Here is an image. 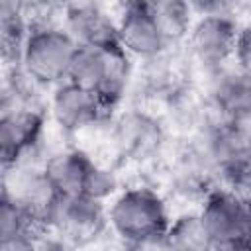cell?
<instances>
[{"instance_id": "1", "label": "cell", "mask_w": 251, "mask_h": 251, "mask_svg": "<svg viewBox=\"0 0 251 251\" xmlns=\"http://www.w3.org/2000/svg\"><path fill=\"white\" fill-rule=\"evenodd\" d=\"M106 214L108 231L124 245L165 249V231L173 216L157 188L149 184L124 186L108 200Z\"/></svg>"}, {"instance_id": "2", "label": "cell", "mask_w": 251, "mask_h": 251, "mask_svg": "<svg viewBox=\"0 0 251 251\" xmlns=\"http://www.w3.org/2000/svg\"><path fill=\"white\" fill-rule=\"evenodd\" d=\"M76 41L63 27L61 20L31 18L20 55V69L43 90H51L67 80V73L76 51Z\"/></svg>"}, {"instance_id": "3", "label": "cell", "mask_w": 251, "mask_h": 251, "mask_svg": "<svg viewBox=\"0 0 251 251\" xmlns=\"http://www.w3.org/2000/svg\"><path fill=\"white\" fill-rule=\"evenodd\" d=\"M106 127L114 153L126 163L153 161L163 153L169 137L165 118L141 104L120 108Z\"/></svg>"}, {"instance_id": "4", "label": "cell", "mask_w": 251, "mask_h": 251, "mask_svg": "<svg viewBox=\"0 0 251 251\" xmlns=\"http://www.w3.org/2000/svg\"><path fill=\"white\" fill-rule=\"evenodd\" d=\"M49 116L47 106H0L2 169L18 163H43Z\"/></svg>"}, {"instance_id": "5", "label": "cell", "mask_w": 251, "mask_h": 251, "mask_svg": "<svg viewBox=\"0 0 251 251\" xmlns=\"http://www.w3.org/2000/svg\"><path fill=\"white\" fill-rule=\"evenodd\" d=\"M45 224L47 231L69 247L90 243L108 231L106 202L86 194L57 196Z\"/></svg>"}, {"instance_id": "6", "label": "cell", "mask_w": 251, "mask_h": 251, "mask_svg": "<svg viewBox=\"0 0 251 251\" xmlns=\"http://www.w3.org/2000/svg\"><path fill=\"white\" fill-rule=\"evenodd\" d=\"M49 122L65 135H76L96 126L108 124L114 116L98 98L96 92L63 80L49 90L47 96Z\"/></svg>"}, {"instance_id": "7", "label": "cell", "mask_w": 251, "mask_h": 251, "mask_svg": "<svg viewBox=\"0 0 251 251\" xmlns=\"http://www.w3.org/2000/svg\"><path fill=\"white\" fill-rule=\"evenodd\" d=\"M237 18L229 16H196L182 47L190 65L208 73L229 65L233 59L235 39L239 33Z\"/></svg>"}, {"instance_id": "8", "label": "cell", "mask_w": 251, "mask_h": 251, "mask_svg": "<svg viewBox=\"0 0 251 251\" xmlns=\"http://www.w3.org/2000/svg\"><path fill=\"white\" fill-rule=\"evenodd\" d=\"M116 27L120 45L135 61L159 55L173 47L167 41L149 0H120Z\"/></svg>"}, {"instance_id": "9", "label": "cell", "mask_w": 251, "mask_h": 251, "mask_svg": "<svg viewBox=\"0 0 251 251\" xmlns=\"http://www.w3.org/2000/svg\"><path fill=\"white\" fill-rule=\"evenodd\" d=\"M198 214L212 249H237L247 206L224 184H216L202 200Z\"/></svg>"}, {"instance_id": "10", "label": "cell", "mask_w": 251, "mask_h": 251, "mask_svg": "<svg viewBox=\"0 0 251 251\" xmlns=\"http://www.w3.org/2000/svg\"><path fill=\"white\" fill-rule=\"evenodd\" d=\"M202 92L214 116L231 120L251 112V76L233 63L202 73Z\"/></svg>"}, {"instance_id": "11", "label": "cell", "mask_w": 251, "mask_h": 251, "mask_svg": "<svg viewBox=\"0 0 251 251\" xmlns=\"http://www.w3.org/2000/svg\"><path fill=\"white\" fill-rule=\"evenodd\" d=\"M2 194H8L43 224L59 196L43 171V163H18L2 169ZM47 227V224H45Z\"/></svg>"}, {"instance_id": "12", "label": "cell", "mask_w": 251, "mask_h": 251, "mask_svg": "<svg viewBox=\"0 0 251 251\" xmlns=\"http://www.w3.org/2000/svg\"><path fill=\"white\" fill-rule=\"evenodd\" d=\"M61 24L76 41L88 47H114L118 41L116 14H110L98 0H80L61 12Z\"/></svg>"}, {"instance_id": "13", "label": "cell", "mask_w": 251, "mask_h": 251, "mask_svg": "<svg viewBox=\"0 0 251 251\" xmlns=\"http://www.w3.org/2000/svg\"><path fill=\"white\" fill-rule=\"evenodd\" d=\"M98 161L80 147H61L49 151L43 171L59 196L86 194Z\"/></svg>"}, {"instance_id": "14", "label": "cell", "mask_w": 251, "mask_h": 251, "mask_svg": "<svg viewBox=\"0 0 251 251\" xmlns=\"http://www.w3.org/2000/svg\"><path fill=\"white\" fill-rule=\"evenodd\" d=\"M47 227L20 202L2 194L0 198V251H27L41 245Z\"/></svg>"}, {"instance_id": "15", "label": "cell", "mask_w": 251, "mask_h": 251, "mask_svg": "<svg viewBox=\"0 0 251 251\" xmlns=\"http://www.w3.org/2000/svg\"><path fill=\"white\" fill-rule=\"evenodd\" d=\"M165 249L204 251L212 249L198 210H186L171 218L165 231Z\"/></svg>"}, {"instance_id": "16", "label": "cell", "mask_w": 251, "mask_h": 251, "mask_svg": "<svg viewBox=\"0 0 251 251\" xmlns=\"http://www.w3.org/2000/svg\"><path fill=\"white\" fill-rule=\"evenodd\" d=\"M149 2L167 41L173 47L182 45L196 20V14L188 4V0H149Z\"/></svg>"}, {"instance_id": "17", "label": "cell", "mask_w": 251, "mask_h": 251, "mask_svg": "<svg viewBox=\"0 0 251 251\" xmlns=\"http://www.w3.org/2000/svg\"><path fill=\"white\" fill-rule=\"evenodd\" d=\"M220 184H224L227 190H231L245 206L251 208V161L233 167L231 171L224 173L220 176Z\"/></svg>"}, {"instance_id": "18", "label": "cell", "mask_w": 251, "mask_h": 251, "mask_svg": "<svg viewBox=\"0 0 251 251\" xmlns=\"http://www.w3.org/2000/svg\"><path fill=\"white\" fill-rule=\"evenodd\" d=\"M196 16H229L235 18L245 0H188Z\"/></svg>"}, {"instance_id": "19", "label": "cell", "mask_w": 251, "mask_h": 251, "mask_svg": "<svg viewBox=\"0 0 251 251\" xmlns=\"http://www.w3.org/2000/svg\"><path fill=\"white\" fill-rule=\"evenodd\" d=\"M231 63H233L239 71H243L245 75L251 76V24L239 27Z\"/></svg>"}, {"instance_id": "20", "label": "cell", "mask_w": 251, "mask_h": 251, "mask_svg": "<svg viewBox=\"0 0 251 251\" xmlns=\"http://www.w3.org/2000/svg\"><path fill=\"white\" fill-rule=\"evenodd\" d=\"M237 249L251 251V208L249 206H247V216H245L243 229H241V235H239V241H237Z\"/></svg>"}, {"instance_id": "21", "label": "cell", "mask_w": 251, "mask_h": 251, "mask_svg": "<svg viewBox=\"0 0 251 251\" xmlns=\"http://www.w3.org/2000/svg\"><path fill=\"white\" fill-rule=\"evenodd\" d=\"M39 2L45 4V6H49V8H53V10L63 12V8H67V6L75 4V2H80V0H39Z\"/></svg>"}]
</instances>
